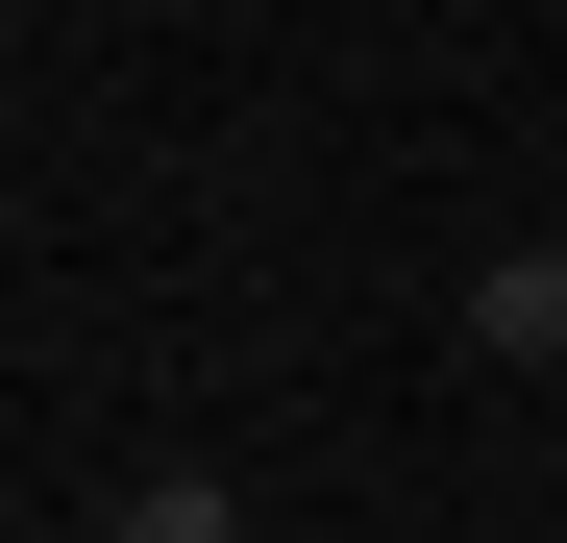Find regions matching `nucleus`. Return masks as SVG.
<instances>
[{"mask_svg":"<svg viewBox=\"0 0 567 543\" xmlns=\"http://www.w3.org/2000/svg\"><path fill=\"white\" fill-rule=\"evenodd\" d=\"M468 346H494V371H543V396H567V247H494V272H468Z\"/></svg>","mask_w":567,"mask_h":543,"instance_id":"f257e3e1","label":"nucleus"},{"mask_svg":"<svg viewBox=\"0 0 567 543\" xmlns=\"http://www.w3.org/2000/svg\"><path fill=\"white\" fill-rule=\"evenodd\" d=\"M100 543H247V494H223V470H124V494H100Z\"/></svg>","mask_w":567,"mask_h":543,"instance_id":"f03ea898","label":"nucleus"},{"mask_svg":"<svg viewBox=\"0 0 567 543\" xmlns=\"http://www.w3.org/2000/svg\"><path fill=\"white\" fill-rule=\"evenodd\" d=\"M543 247H567V223H543Z\"/></svg>","mask_w":567,"mask_h":543,"instance_id":"7ed1b4c3","label":"nucleus"}]
</instances>
